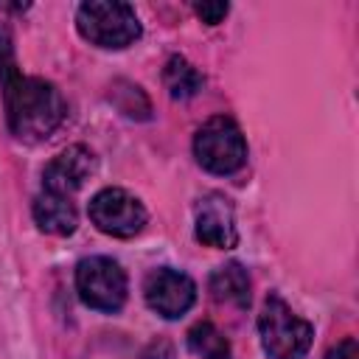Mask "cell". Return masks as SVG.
Masks as SVG:
<instances>
[{"instance_id": "obj_1", "label": "cell", "mask_w": 359, "mask_h": 359, "mask_svg": "<svg viewBox=\"0 0 359 359\" xmlns=\"http://www.w3.org/2000/svg\"><path fill=\"white\" fill-rule=\"evenodd\" d=\"M3 98H6L8 129L17 140H25V143H39L50 137L67 115V104L62 93L39 76L17 73L6 79Z\"/></svg>"}, {"instance_id": "obj_2", "label": "cell", "mask_w": 359, "mask_h": 359, "mask_svg": "<svg viewBox=\"0 0 359 359\" xmlns=\"http://www.w3.org/2000/svg\"><path fill=\"white\" fill-rule=\"evenodd\" d=\"M258 334L264 353L269 359H306L314 328L303 317H297L280 294H266L264 309L258 314Z\"/></svg>"}, {"instance_id": "obj_3", "label": "cell", "mask_w": 359, "mask_h": 359, "mask_svg": "<svg viewBox=\"0 0 359 359\" xmlns=\"http://www.w3.org/2000/svg\"><path fill=\"white\" fill-rule=\"evenodd\" d=\"M79 34L98 48H126L140 39L143 28L129 3L121 0H90L76 8Z\"/></svg>"}, {"instance_id": "obj_4", "label": "cell", "mask_w": 359, "mask_h": 359, "mask_svg": "<svg viewBox=\"0 0 359 359\" xmlns=\"http://www.w3.org/2000/svg\"><path fill=\"white\" fill-rule=\"evenodd\" d=\"M194 154L205 171L227 177V174H236L247 163V140L233 118L213 115L196 129Z\"/></svg>"}, {"instance_id": "obj_5", "label": "cell", "mask_w": 359, "mask_h": 359, "mask_svg": "<svg viewBox=\"0 0 359 359\" xmlns=\"http://www.w3.org/2000/svg\"><path fill=\"white\" fill-rule=\"evenodd\" d=\"M76 292L81 297L84 306L95 309V311H121L126 303V272L121 269L118 261L107 258V255H90L81 258L76 266Z\"/></svg>"}, {"instance_id": "obj_6", "label": "cell", "mask_w": 359, "mask_h": 359, "mask_svg": "<svg viewBox=\"0 0 359 359\" xmlns=\"http://www.w3.org/2000/svg\"><path fill=\"white\" fill-rule=\"evenodd\" d=\"M90 222L115 238H132L146 224L143 202L123 188H104L90 199Z\"/></svg>"}, {"instance_id": "obj_7", "label": "cell", "mask_w": 359, "mask_h": 359, "mask_svg": "<svg viewBox=\"0 0 359 359\" xmlns=\"http://www.w3.org/2000/svg\"><path fill=\"white\" fill-rule=\"evenodd\" d=\"M143 297H146V306L151 311H157L165 320H177V317H182L194 306L196 283L185 272H180V269L160 266V269H151L146 275Z\"/></svg>"}, {"instance_id": "obj_8", "label": "cell", "mask_w": 359, "mask_h": 359, "mask_svg": "<svg viewBox=\"0 0 359 359\" xmlns=\"http://www.w3.org/2000/svg\"><path fill=\"white\" fill-rule=\"evenodd\" d=\"M194 236L199 244L216 247V250H230L238 244L233 205L224 194H208L199 199L196 219H194Z\"/></svg>"}, {"instance_id": "obj_9", "label": "cell", "mask_w": 359, "mask_h": 359, "mask_svg": "<svg viewBox=\"0 0 359 359\" xmlns=\"http://www.w3.org/2000/svg\"><path fill=\"white\" fill-rule=\"evenodd\" d=\"M95 171V154L81 146L73 143L67 149H62L42 171V188L48 194H59V196H70L76 194Z\"/></svg>"}, {"instance_id": "obj_10", "label": "cell", "mask_w": 359, "mask_h": 359, "mask_svg": "<svg viewBox=\"0 0 359 359\" xmlns=\"http://www.w3.org/2000/svg\"><path fill=\"white\" fill-rule=\"evenodd\" d=\"M34 222L42 233L50 236H70L79 227V213L70 202V196H59V194H48L42 191L34 199Z\"/></svg>"}, {"instance_id": "obj_11", "label": "cell", "mask_w": 359, "mask_h": 359, "mask_svg": "<svg viewBox=\"0 0 359 359\" xmlns=\"http://www.w3.org/2000/svg\"><path fill=\"white\" fill-rule=\"evenodd\" d=\"M210 294L219 303H230L236 309H247L250 306V275L241 264L230 261L224 266H219L210 275Z\"/></svg>"}, {"instance_id": "obj_12", "label": "cell", "mask_w": 359, "mask_h": 359, "mask_svg": "<svg viewBox=\"0 0 359 359\" xmlns=\"http://www.w3.org/2000/svg\"><path fill=\"white\" fill-rule=\"evenodd\" d=\"M163 84H165L171 98L185 101V98H194L202 90L205 79H202V73L185 56H171L165 62V67H163Z\"/></svg>"}, {"instance_id": "obj_13", "label": "cell", "mask_w": 359, "mask_h": 359, "mask_svg": "<svg viewBox=\"0 0 359 359\" xmlns=\"http://www.w3.org/2000/svg\"><path fill=\"white\" fill-rule=\"evenodd\" d=\"M188 351L194 356H202V359H230V342L210 320H202V323L191 325Z\"/></svg>"}, {"instance_id": "obj_14", "label": "cell", "mask_w": 359, "mask_h": 359, "mask_svg": "<svg viewBox=\"0 0 359 359\" xmlns=\"http://www.w3.org/2000/svg\"><path fill=\"white\" fill-rule=\"evenodd\" d=\"M109 101L126 115V118H137V121H146L151 118V104L146 98V93L132 84V81H115L112 84V93H109Z\"/></svg>"}, {"instance_id": "obj_15", "label": "cell", "mask_w": 359, "mask_h": 359, "mask_svg": "<svg viewBox=\"0 0 359 359\" xmlns=\"http://www.w3.org/2000/svg\"><path fill=\"white\" fill-rule=\"evenodd\" d=\"M17 56H14V42H11V31L0 22V84L11 76H17Z\"/></svg>"}, {"instance_id": "obj_16", "label": "cell", "mask_w": 359, "mask_h": 359, "mask_svg": "<svg viewBox=\"0 0 359 359\" xmlns=\"http://www.w3.org/2000/svg\"><path fill=\"white\" fill-rule=\"evenodd\" d=\"M227 11H230V6L222 3V0H216V3H194V14L208 25H219L227 17Z\"/></svg>"}, {"instance_id": "obj_17", "label": "cell", "mask_w": 359, "mask_h": 359, "mask_svg": "<svg viewBox=\"0 0 359 359\" xmlns=\"http://www.w3.org/2000/svg\"><path fill=\"white\" fill-rule=\"evenodd\" d=\"M325 359H359V342L353 337H345L325 353Z\"/></svg>"}]
</instances>
